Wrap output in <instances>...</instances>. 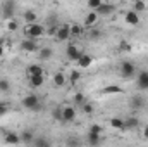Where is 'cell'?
I'll list each match as a JSON object with an SVG mask.
<instances>
[{"instance_id": "d4e9b609", "label": "cell", "mask_w": 148, "mask_h": 147, "mask_svg": "<svg viewBox=\"0 0 148 147\" xmlns=\"http://www.w3.org/2000/svg\"><path fill=\"white\" fill-rule=\"evenodd\" d=\"M133 10H136L138 14H140V12H145V10H147V0H134Z\"/></svg>"}, {"instance_id": "8d00e7d4", "label": "cell", "mask_w": 148, "mask_h": 147, "mask_svg": "<svg viewBox=\"0 0 148 147\" xmlns=\"http://www.w3.org/2000/svg\"><path fill=\"white\" fill-rule=\"evenodd\" d=\"M33 146L35 147H45V146H50V142L47 139H35L33 140Z\"/></svg>"}, {"instance_id": "4316f807", "label": "cell", "mask_w": 148, "mask_h": 147, "mask_svg": "<svg viewBox=\"0 0 148 147\" xmlns=\"http://www.w3.org/2000/svg\"><path fill=\"white\" fill-rule=\"evenodd\" d=\"M110 126L112 128H115V130H124V119L122 118H112L110 119Z\"/></svg>"}, {"instance_id": "603a6c76", "label": "cell", "mask_w": 148, "mask_h": 147, "mask_svg": "<svg viewBox=\"0 0 148 147\" xmlns=\"http://www.w3.org/2000/svg\"><path fill=\"white\" fill-rule=\"evenodd\" d=\"M86 140H88L90 146H98L102 142V135H98V133H88Z\"/></svg>"}, {"instance_id": "4fadbf2b", "label": "cell", "mask_w": 148, "mask_h": 147, "mask_svg": "<svg viewBox=\"0 0 148 147\" xmlns=\"http://www.w3.org/2000/svg\"><path fill=\"white\" fill-rule=\"evenodd\" d=\"M76 64H77L81 69H88V68L93 64V57H91L90 54H84V52H83V54H81V57L76 61Z\"/></svg>"}, {"instance_id": "b9f144b4", "label": "cell", "mask_w": 148, "mask_h": 147, "mask_svg": "<svg viewBox=\"0 0 148 147\" xmlns=\"http://www.w3.org/2000/svg\"><path fill=\"white\" fill-rule=\"evenodd\" d=\"M143 137H145V139H148V125H145V126H143Z\"/></svg>"}, {"instance_id": "5bb4252c", "label": "cell", "mask_w": 148, "mask_h": 147, "mask_svg": "<svg viewBox=\"0 0 148 147\" xmlns=\"http://www.w3.org/2000/svg\"><path fill=\"white\" fill-rule=\"evenodd\" d=\"M29 88H40L45 83V74H36V76H28Z\"/></svg>"}, {"instance_id": "83f0119b", "label": "cell", "mask_w": 148, "mask_h": 147, "mask_svg": "<svg viewBox=\"0 0 148 147\" xmlns=\"http://www.w3.org/2000/svg\"><path fill=\"white\" fill-rule=\"evenodd\" d=\"M45 24H47V28H52V26H59L60 23H59V17H57V14H52V16H48V17L45 19Z\"/></svg>"}, {"instance_id": "1f68e13d", "label": "cell", "mask_w": 148, "mask_h": 147, "mask_svg": "<svg viewBox=\"0 0 148 147\" xmlns=\"http://www.w3.org/2000/svg\"><path fill=\"white\" fill-rule=\"evenodd\" d=\"M88 133H98V135H102V133H103V126L98 125V123H93V125L88 128Z\"/></svg>"}, {"instance_id": "d590c367", "label": "cell", "mask_w": 148, "mask_h": 147, "mask_svg": "<svg viewBox=\"0 0 148 147\" xmlns=\"http://www.w3.org/2000/svg\"><path fill=\"white\" fill-rule=\"evenodd\" d=\"M103 2H105V0H88V7H90L91 10H97Z\"/></svg>"}, {"instance_id": "7a4b0ae2", "label": "cell", "mask_w": 148, "mask_h": 147, "mask_svg": "<svg viewBox=\"0 0 148 147\" xmlns=\"http://www.w3.org/2000/svg\"><path fill=\"white\" fill-rule=\"evenodd\" d=\"M21 106L28 111H40L41 109V101L36 94H28L26 97H23Z\"/></svg>"}, {"instance_id": "9c48e42d", "label": "cell", "mask_w": 148, "mask_h": 147, "mask_svg": "<svg viewBox=\"0 0 148 147\" xmlns=\"http://www.w3.org/2000/svg\"><path fill=\"white\" fill-rule=\"evenodd\" d=\"M76 119V106H64L62 107V121L64 123H71Z\"/></svg>"}, {"instance_id": "ac0fdd59", "label": "cell", "mask_w": 148, "mask_h": 147, "mask_svg": "<svg viewBox=\"0 0 148 147\" xmlns=\"http://www.w3.org/2000/svg\"><path fill=\"white\" fill-rule=\"evenodd\" d=\"M23 21L28 24V23H36L38 21V14L33 10V9H28V10H24L23 12Z\"/></svg>"}, {"instance_id": "f1b7e54d", "label": "cell", "mask_w": 148, "mask_h": 147, "mask_svg": "<svg viewBox=\"0 0 148 147\" xmlns=\"http://www.w3.org/2000/svg\"><path fill=\"white\" fill-rule=\"evenodd\" d=\"M10 88H12V85H10L9 78H0V92L7 94V92H10Z\"/></svg>"}, {"instance_id": "74e56055", "label": "cell", "mask_w": 148, "mask_h": 147, "mask_svg": "<svg viewBox=\"0 0 148 147\" xmlns=\"http://www.w3.org/2000/svg\"><path fill=\"white\" fill-rule=\"evenodd\" d=\"M81 109H83L84 114H91V112H93V106H91L90 102H84V104L81 106Z\"/></svg>"}, {"instance_id": "3957f363", "label": "cell", "mask_w": 148, "mask_h": 147, "mask_svg": "<svg viewBox=\"0 0 148 147\" xmlns=\"http://www.w3.org/2000/svg\"><path fill=\"white\" fill-rule=\"evenodd\" d=\"M0 7H2V17L5 21H9V19L14 17L16 9H17V3H16V0H3Z\"/></svg>"}, {"instance_id": "ba28073f", "label": "cell", "mask_w": 148, "mask_h": 147, "mask_svg": "<svg viewBox=\"0 0 148 147\" xmlns=\"http://www.w3.org/2000/svg\"><path fill=\"white\" fill-rule=\"evenodd\" d=\"M98 17H100V16H98L97 10H90V12L84 16V19H83V26H84V28H95Z\"/></svg>"}, {"instance_id": "8992f818", "label": "cell", "mask_w": 148, "mask_h": 147, "mask_svg": "<svg viewBox=\"0 0 148 147\" xmlns=\"http://www.w3.org/2000/svg\"><path fill=\"white\" fill-rule=\"evenodd\" d=\"M21 50L26 52V54H31V52H38L40 50V45L35 38H24L21 42Z\"/></svg>"}, {"instance_id": "6da1fadb", "label": "cell", "mask_w": 148, "mask_h": 147, "mask_svg": "<svg viewBox=\"0 0 148 147\" xmlns=\"http://www.w3.org/2000/svg\"><path fill=\"white\" fill-rule=\"evenodd\" d=\"M47 33V28L43 26V24H40V23H28L26 26H24V37L26 38H41L43 35Z\"/></svg>"}, {"instance_id": "7bdbcfd3", "label": "cell", "mask_w": 148, "mask_h": 147, "mask_svg": "<svg viewBox=\"0 0 148 147\" xmlns=\"http://www.w3.org/2000/svg\"><path fill=\"white\" fill-rule=\"evenodd\" d=\"M0 17H2V7H0Z\"/></svg>"}, {"instance_id": "ab89813d", "label": "cell", "mask_w": 148, "mask_h": 147, "mask_svg": "<svg viewBox=\"0 0 148 147\" xmlns=\"http://www.w3.org/2000/svg\"><path fill=\"white\" fill-rule=\"evenodd\" d=\"M100 35H102V33H100V31H98V30H93V31H91V33H90V35H88V37L91 38V40H97V38L100 37Z\"/></svg>"}, {"instance_id": "7402d4cb", "label": "cell", "mask_w": 148, "mask_h": 147, "mask_svg": "<svg viewBox=\"0 0 148 147\" xmlns=\"http://www.w3.org/2000/svg\"><path fill=\"white\" fill-rule=\"evenodd\" d=\"M19 135H21V142H24V144H33V140H35V135L31 130H24Z\"/></svg>"}, {"instance_id": "cb8c5ba5", "label": "cell", "mask_w": 148, "mask_h": 147, "mask_svg": "<svg viewBox=\"0 0 148 147\" xmlns=\"http://www.w3.org/2000/svg\"><path fill=\"white\" fill-rule=\"evenodd\" d=\"M121 92H122V88H121V87H117V85H109V87L102 88V94H105V95H112V94H121Z\"/></svg>"}, {"instance_id": "f35d334b", "label": "cell", "mask_w": 148, "mask_h": 147, "mask_svg": "<svg viewBox=\"0 0 148 147\" xmlns=\"http://www.w3.org/2000/svg\"><path fill=\"white\" fill-rule=\"evenodd\" d=\"M7 111H9V106H7L5 102H0V116H5Z\"/></svg>"}, {"instance_id": "44dd1931", "label": "cell", "mask_w": 148, "mask_h": 147, "mask_svg": "<svg viewBox=\"0 0 148 147\" xmlns=\"http://www.w3.org/2000/svg\"><path fill=\"white\" fill-rule=\"evenodd\" d=\"M138 118H134V116H131V118H126L124 119V130H134L136 126H138Z\"/></svg>"}, {"instance_id": "30bf717a", "label": "cell", "mask_w": 148, "mask_h": 147, "mask_svg": "<svg viewBox=\"0 0 148 147\" xmlns=\"http://www.w3.org/2000/svg\"><path fill=\"white\" fill-rule=\"evenodd\" d=\"M97 12H98V16H102V17H105V16H110L115 12V5L110 3V2H103L98 9H97Z\"/></svg>"}, {"instance_id": "d6986e66", "label": "cell", "mask_w": 148, "mask_h": 147, "mask_svg": "<svg viewBox=\"0 0 148 147\" xmlns=\"http://www.w3.org/2000/svg\"><path fill=\"white\" fill-rule=\"evenodd\" d=\"M38 55H40V59H41V61H48V59H52L53 50H52L50 47H41V49L38 50Z\"/></svg>"}, {"instance_id": "9a60e30c", "label": "cell", "mask_w": 148, "mask_h": 147, "mask_svg": "<svg viewBox=\"0 0 148 147\" xmlns=\"http://www.w3.org/2000/svg\"><path fill=\"white\" fill-rule=\"evenodd\" d=\"M3 142L9 144V146H17L21 142V135L19 133H14V132H7L5 137H3Z\"/></svg>"}, {"instance_id": "7c38bea8", "label": "cell", "mask_w": 148, "mask_h": 147, "mask_svg": "<svg viewBox=\"0 0 148 147\" xmlns=\"http://www.w3.org/2000/svg\"><path fill=\"white\" fill-rule=\"evenodd\" d=\"M124 19H126V23H127L129 26H138V24H140V14H138L136 10H133V9L124 14Z\"/></svg>"}, {"instance_id": "836d02e7", "label": "cell", "mask_w": 148, "mask_h": 147, "mask_svg": "<svg viewBox=\"0 0 148 147\" xmlns=\"http://www.w3.org/2000/svg\"><path fill=\"white\" fill-rule=\"evenodd\" d=\"M117 49H119V52H131V49H133V45H131L129 42H121Z\"/></svg>"}, {"instance_id": "e575fe53", "label": "cell", "mask_w": 148, "mask_h": 147, "mask_svg": "<svg viewBox=\"0 0 148 147\" xmlns=\"http://www.w3.org/2000/svg\"><path fill=\"white\" fill-rule=\"evenodd\" d=\"M52 116H53V119H55V121H62V107H60V106H57L55 109L52 111Z\"/></svg>"}, {"instance_id": "e0dca14e", "label": "cell", "mask_w": 148, "mask_h": 147, "mask_svg": "<svg viewBox=\"0 0 148 147\" xmlns=\"http://www.w3.org/2000/svg\"><path fill=\"white\" fill-rule=\"evenodd\" d=\"M52 81H53L55 87H64L67 83V76L62 73V71H57V73L52 76Z\"/></svg>"}, {"instance_id": "5b68a950", "label": "cell", "mask_w": 148, "mask_h": 147, "mask_svg": "<svg viewBox=\"0 0 148 147\" xmlns=\"http://www.w3.org/2000/svg\"><path fill=\"white\" fill-rule=\"evenodd\" d=\"M53 37H55L57 42H67L71 38V26L69 24H59Z\"/></svg>"}, {"instance_id": "2e32d148", "label": "cell", "mask_w": 148, "mask_h": 147, "mask_svg": "<svg viewBox=\"0 0 148 147\" xmlns=\"http://www.w3.org/2000/svg\"><path fill=\"white\" fill-rule=\"evenodd\" d=\"M129 106H131L133 109H143V107H145V99H143V95H133V97L129 99Z\"/></svg>"}, {"instance_id": "484cf974", "label": "cell", "mask_w": 148, "mask_h": 147, "mask_svg": "<svg viewBox=\"0 0 148 147\" xmlns=\"http://www.w3.org/2000/svg\"><path fill=\"white\" fill-rule=\"evenodd\" d=\"M79 80H81V71H79V69H73V71L69 73V76H67V81L73 83V85H76Z\"/></svg>"}, {"instance_id": "8fae6325", "label": "cell", "mask_w": 148, "mask_h": 147, "mask_svg": "<svg viewBox=\"0 0 148 147\" xmlns=\"http://www.w3.org/2000/svg\"><path fill=\"white\" fill-rule=\"evenodd\" d=\"M136 87H138V90H141V92H147L148 90V71H141V73L138 74V78H136Z\"/></svg>"}, {"instance_id": "ffe728a7", "label": "cell", "mask_w": 148, "mask_h": 147, "mask_svg": "<svg viewBox=\"0 0 148 147\" xmlns=\"http://www.w3.org/2000/svg\"><path fill=\"white\" fill-rule=\"evenodd\" d=\"M26 73H28V76H36V74H45V71L38 64H29L28 69H26Z\"/></svg>"}, {"instance_id": "f546056e", "label": "cell", "mask_w": 148, "mask_h": 147, "mask_svg": "<svg viewBox=\"0 0 148 147\" xmlns=\"http://www.w3.org/2000/svg\"><path fill=\"white\" fill-rule=\"evenodd\" d=\"M7 30H9V31H12V33H14V31H17V30H19V21H17L16 17L9 19V21H7Z\"/></svg>"}, {"instance_id": "52a82bcc", "label": "cell", "mask_w": 148, "mask_h": 147, "mask_svg": "<svg viewBox=\"0 0 148 147\" xmlns=\"http://www.w3.org/2000/svg\"><path fill=\"white\" fill-rule=\"evenodd\" d=\"M81 54H83V50H81V47H77L76 43H69L67 49H66V55H67V59L73 61V62H76V61L81 57Z\"/></svg>"}, {"instance_id": "d6a6232c", "label": "cell", "mask_w": 148, "mask_h": 147, "mask_svg": "<svg viewBox=\"0 0 148 147\" xmlns=\"http://www.w3.org/2000/svg\"><path fill=\"white\" fill-rule=\"evenodd\" d=\"M81 35H83V26L73 24L71 26V37H81Z\"/></svg>"}, {"instance_id": "277c9868", "label": "cell", "mask_w": 148, "mask_h": 147, "mask_svg": "<svg viewBox=\"0 0 148 147\" xmlns=\"http://www.w3.org/2000/svg\"><path fill=\"white\" fill-rule=\"evenodd\" d=\"M136 74V64L131 61H122L121 62V76L124 80H131Z\"/></svg>"}, {"instance_id": "60d3db41", "label": "cell", "mask_w": 148, "mask_h": 147, "mask_svg": "<svg viewBox=\"0 0 148 147\" xmlns=\"http://www.w3.org/2000/svg\"><path fill=\"white\" fill-rule=\"evenodd\" d=\"M5 52H7V50H5V49H3V47L0 45V61H2L3 57H5Z\"/></svg>"}, {"instance_id": "4dcf8cb0", "label": "cell", "mask_w": 148, "mask_h": 147, "mask_svg": "<svg viewBox=\"0 0 148 147\" xmlns=\"http://www.w3.org/2000/svg\"><path fill=\"white\" fill-rule=\"evenodd\" d=\"M73 101H74V106H83V104L86 102V97H84L81 92H76V94H74V99H73Z\"/></svg>"}]
</instances>
